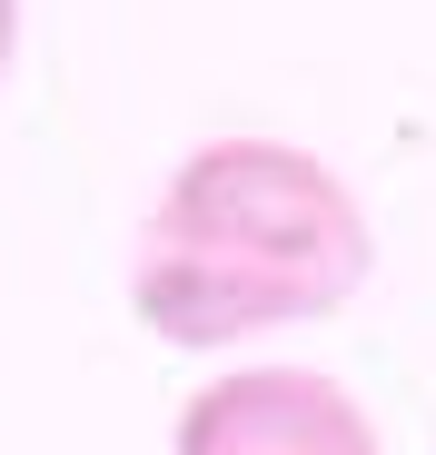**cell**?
Segmentation results:
<instances>
[{"label": "cell", "instance_id": "obj_1", "mask_svg": "<svg viewBox=\"0 0 436 455\" xmlns=\"http://www.w3.org/2000/svg\"><path fill=\"white\" fill-rule=\"evenodd\" d=\"M377 267L357 188L298 139H208L149 198L129 307L159 347H248L337 317Z\"/></svg>", "mask_w": 436, "mask_h": 455}, {"label": "cell", "instance_id": "obj_3", "mask_svg": "<svg viewBox=\"0 0 436 455\" xmlns=\"http://www.w3.org/2000/svg\"><path fill=\"white\" fill-rule=\"evenodd\" d=\"M11 60H20V0H0V80H11Z\"/></svg>", "mask_w": 436, "mask_h": 455}, {"label": "cell", "instance_id": "obj_2", "mask_svg": "<svg viewBox=\"0 0 436 455\" xmlns=\"http://www.w3.org/2000/svg\"><path fill=\"white\" fill-rule=\"evenodd\" d=\"M169 455H387L377 416L318 366H229L179 406Z\"/></svg>", "mask_w": 436, "mask_h": 455}]
</instances>
